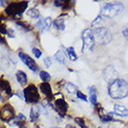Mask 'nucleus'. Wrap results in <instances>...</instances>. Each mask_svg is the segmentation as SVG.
<instances>
[{
  "label": "nucleus",
  "mask_w": 128,
  "mask_h": 128,
  "mask_svg": "<svg viewBox=\"0 0 128 128\" xmlns=\"http://www.w3.org/2000/svg\"><path fill=\"white\" fill-rule=\"evenodd\" d=\"M32 54L34 55L35 58H39L42 56V51L40 50V49H38L37 48H32Z\"/></svg>",
  "instance_id": "nucleus-27"
},
{
  "label": "nucleus",
  "mask_w": 128,
  "mask_h": 128,
  "mask_svg": "<svg viewBox=\"0 0 128 128\" xmlns=\"http://www.w3.org/2000/svg\"><path fill=\"white\" fill-rule=\"evenodd\" d=\"M82 41H83V49L82 51L84 53L91 52L93 50L95 46V36L94 32L91 29H86L82 34Z\"/></svg>",
  "instance_id": "nucleus-5"
},
{
  "label": "nucleus",
  "mask_w": 128,
  "mask_h": 128,
  "mask_svg": "<svg viewBox=\"0 0 128 128\" xmlns=\"http://www.w3.org/2000/svg\"><path fill=\"white\" fill-rule=\"evenodd\" d=\"M67 54H68V57L70 58L72 61H75L77 60V55L74 51V48L72 46H70V48H68L67 49Z\"/></svg>",
  "instance_id": "nucleus-22"
},
{
  "label": "nucleus",
  "mask_w": 128,
  "mask_h": 128,
  "mask_svg": "<svg viewBox=\"0 0 128 128\" xmlns=\"http://www.w3.org/2000/svg\"><path fill=\"white\" fill-rule=\"evenodd\" d=\"M40 116V110L37 107H32L31 112H30V119L32 122H34L35 120H37Z\"/></svg>",
  "instance_id": "nucleus-17"
},
{
  "label": "nucleus",
  "mask_w": 128,
  "mask_h": 128,
  "mask_svg": "<svg viewBox=\"0 0 128 128\" xmlns=\"http://www.w3.org/2000/svg\"><path fill=\"white\" fill-rule=\"evenodd\" d=\"M16 25L19 26V27H22L25 31H31L32 30V26L30 25V24H28L27 22H17Z\"/></svg>",
  "instance_id": "nucleus-25"
},
{
  "label": "nucleus",
  "mask_w": 128,
  "mask_h": 128,
  "mask_svg": "<svg viewBox=\"0 0 128 128\" xmlns=\"http://www.w3.org/2000/svg\"><path fill=\"white\" fill-rule=\"evenodd\" d=\"M103 76H104V79L106 81H108L109 84L112 81L118 79V74L116 72L115 68L113 66H108V67L105 68V70L103 72Z\"/></svg>",
  "instance_id": "nucleus-9"
},
{
  "label": "nucleus",
  "mask_w": 128,
  "mask_h": 128,
  "mask_svg": "<svg viewBox=\"0 0 128 128\" xmlns=\"http://www.w3.org/2000/svg\"><path fill=\"white\" fill-rule=\"evenodd\" d=\"M6 32H8V29L6 28V25L5 24H1V34H5Z\"/></svg>",
  "instance_id": "nucleus-33"
},
{
  "label": "nucleus",
  "mask_w": 128,
  "mask_h": 128,
  "mask_svg": "<svg viewBox=\"0 0 128 128\" xmlns=\"http://www.w3.org/2000/svg\"><path fill=\"white\" fill-rule=\"evenodd\" d=\"M55 58H56L60 64H65L66 58H65V55H64V52L62 51V50H58V51L56 52Z\"/></svg>",
  "instance_id": "nucleus-20"
},
{
  "label": "nucleus",
  "mask_w": 128,
  "mask_h": 128,
  "mask_svg": "<svg viewBox=\"0 0 128 128\" xmlns=\"http://www.w3.org/2000/svg\"><path fill=\"white\" fill-rule=\"evenodd\" d=\"M66 128H75V127L72 124H68V125H66Z\"/></svg>",
  "instance_id": "nucleus-34"
},
{
  "label": "nucleus",
  "mask_w": 128,
  "mask_h": 128,
  "mask_svg": "<svg viewBox=\"0 0 128 128\" xmlns=\"http://www.w3.org/2000/svg\"><path fill=\"white\" fill-rule=\"evenodd\" d=\"M65 88H66V90L68 91V93H70V94H72V93H74V92H77V91H78L76 86H74V84H72V83L66 84Z\"/></svg>",
  "instance_id": "nucleus-24"
},
{
  "label": "nucleus",
  "mask_w": 128,
  "mask_h": 128,
  "mask_svg": "<svg viewBox=\"0 0 128 128\" xmlns=\"http://www.w3.org/2000/svg\"><path fill=\"white\" fill-rule=\"evenodd\" d=\"M1 90L4 91L6 94H8V96H11V86H10V83L6 80L1 79Z\"/></svg>",
  "instance_id": "nucleus-16"
},
{
  "label": "nucleus",
  "mask_w": 128,
  "mask_h": 128,
  "mask_svg": "<svg viewBox=\"0 0 128 128\" xmlns=\"http://www.w3.org/2000/svg\"><path fill=\"white\" fill-rule=\"evenodd\" d=\"M114 112H115L116 113H117V115H120V116H128L127 114H125V113L127 112V109L125 108L124 106L115 104V105H114Z\"/></svg>",
  "instance_id": "nucleus-18"
},
{
  "label": "nucleus",
  "mask_w": 128,
  "mask_h": 128,
  "mask_svg": "<svg viewBox=\"0 0 128 128\" xmlns=\"http://www.w3.org/2000/svg\"><path fill=\"white\" fill-rule=\"evenodd\" d=\"M19 57H20V58L22 60V61L25 64L27 67L29 68L30 70H32V72H37V70H38V66H37L36 62H35V61L31 57H30L29 55H27L26 53L20 52Z\"/></svg>",
  "instance_id": "nucleus-7"
},
{
  "label": "nucleus",
  "mask_w": 128,
  "mask_h": 128,
  "mask_svg": "<svg viewBox=\"0 0 128 128\" xmlns=\"http://www.w3.org/2000/svg\"><path fill=\"white\" fill-rule=\"evenodd\" d=\"M27 16H29L30 18H32V19H37L39 18L40 16V12H39V10L37 8H30L27 12Z\"/></svg>",
  "instance_id": "nucleus-19"
},
{
  "label": "nucleus",
  "mask_w": 128,
  "mask_h": 128,
  "mask_svg": "<svg viewBox=\"0 0 128 128\" xmlns=\"http://www.w3.org/2000/svg\"><path fill=\"white\" fill-rule=\"evenodd\" d=\"M108 92L110 98L114 99L124 98L128 96V83L124 79H116L109 84Z\"/></svg>",
  "instance_id": "nucleus-1"
},
{
  "label": "nucleus",
  "mask_w": 128,
  "mask_h": 128,
  "mask_svg": "<svg viewBox=\"0 0 128 128\" xmlns=\"http://www.w3.org/2000/svg\"><path fill=\"white\" fill-rule=\"evenodd\" d=\"M44 64H45V66L46 68H49L50 66H51V64H52L51 58H49V57H46V58H44Z\"/></svg>",
  "instance_id": "nucleus-29"
},
{
  "label": "nucleus",
  "mask_w": 128,
  "mask_h": 128,
  "mask_svg": "<svg viewBox=\"0 0 128 128\" xmlns=\"http://www.w3.org/2000/svg\"><path fill=\"white\" fill-rule=\"evenodd\" d=\"M51 25H52V19L50 17L39 20L38 22H36V24H35L36 28H37L40 32H45V31L49 30L50 27H51Z\"/></svg>",
  "instance_id": "nucleus-11"
},
{
  "label": "nucleus",
  "mask_w": 128,
  "mask_h": 128,
  "mask_svg": "<svg viewBox=\"0 0 128 128\" xmlns=\"http://www.w3.org/2000/svg\"><path fill=\"white\" fill-rule=\"evenodd\" d=\"M98 128H101V127H98Z\"/></svg>",
  "instance_id": "nucleus-37"
},
{
  "label": "nucleus",
  "mask_w": 128,
  "mask_h": 128,
  "mask_svg": "<svg viewBox=\"0 0 128 128\" xmlns=\"http://www.w3.org/2000/svg\"><path fill=\"white\" fill-rule=\"evenodd\" d=\"M6 34H8V36L11 37V38L15 37V34H14V31H13L12 29H8V32H6Z\"/></svg>",
  "instance_id": "nucleus-31"
},
{
  "label": "nucleus",
  "mask_w": 128,
  "mask_h": 128,
  "mask_svg": "<svg viewBox=\"0 0 128 128\" xmlns=\"http://www.w3.org/2000/svg\"><path fill=\"white\" fill-rule=\"evenodd\" d=\"M14 116H15V112H14L12 106L10 104L4 105L2 110H1V120L8 122L14 118Z\"/></svg>",
  "instance_id": "nucleus-8"
},
{
  "label": "nucleus",
  "mask_w": 128,
  "mask_h": 128,
  "mask_svg": "<svg viewBox=\"0 0 128 128\" xmlns=\"http://www.w3.org/2000/svg\"><path fill=\"white\" fill-rule=\"evenodd\" d=\"M16 78L22 86H25L27 84V75L25 72H23L22 70H18L16 72Z\"/></svg>",
  "instance_id": "nucleus-14"
},
{
  "label": "nucleus",
  "mask_w": 128,
  "mask_h": 128,
  "mask_svg": "<svg viewBox=\"0 0 128 128\" xmlns=\"http://www.w3.org/2000/svg\"><path fill=\"white\" fill-rule=\"evenodd\" d=\"M50 128H60V127H56V126H55V127H50Z\"/></svg>",
  "instance_id": "nucleus-35"
},
{
  "label": "nucleus",
  "mask_w": 128,
  "mask_h": 128,
  "mask_svg": "<svg viewBox=\"0 0 128 128\" xmlns=\"http://www.w3.org/2000/svg\"><path fill=\"white\" fill-rule=\"evenodd\" d=\"M20 128H26V127H23V126H22V127H20Z\"/></svg>",
  "instance_id": "nucleus-36"
},
{
  "label": "nucleus",
  "mask_w": 128,
  "mask_h": 128,
  "mask_svg": "<svg viewBox=\"0 0 128 128\" xmlns=\"http://www.w3.org/2000/svg\"><path fill=\"white\" fill-rule=\"evenodd\" d=\"M55 110L60 116H65L68 110V104L63 98H58L55 100Z\"/></svg>",
  "instance_id": "nucleus-10"
},
{
  "label": "nucleus",
  "mask_w": 128,
  "mask_h": 128,
  "mask_svg": "<svg viewBox=\"0 0 128 128\" xmlns=\"http://www.w3.org/2000/svg\"><path fill=\"white\" fill-rule=\"evenodd\" d=\"M55 4V6H64V4H65V1H55L54 2Z\"/></svg>",
  "instance_id": "nucleus-32"
},
{
  "label": "nucleus",
  "mask_w": 128,
  "mask_h": 128,
  "mask_svg": "<svg viewBox=\"0 0 128 128\" xmlns=\"http://www.w3.org/2000/svg\"><path fill=\"white\" fill-rule=\"evenodd\" d=\"M39 76L41 78V80L44 82V83H48L50 79H51V76H50V74H48V72H46V70H41L40 72H39Z\"/></svg>",
  "instance_id": "nucleus-21"
},
{
  "label": "nucleus",
  "mask_w": 128,
  "mask_h": 128,
  "mask_svg": "<svg viewBox=\"0 0 128 128\" xmlns=\"http://www.w3.org/2000/svg\"><path fill=\"white\" fill-rule=\"evenodd\" d=\"M122 34H124V36L128 40V24H126V25L122 28Z\"/></svg>",
  "instance_id": "nucleus-30"
},
{
  "label": "nucleus",
  "mask_w": 128,
  "mask_h": 128,
  "mask_svg": "<svg viewBox=\"0 0 128 128\" xmlns=\"http://www.w3.org/2000/svg\"><path fill=\"white\" fill-rule=\"evenodd\" d=\"M28 6L27 1H22V2H13L10 3L6 8V15L10 17H12L13 19H20L22 13Z\"/></svg>",
  "instance_id": "nucleus-3"
},
{
  "label": "nucleus",
  "mask_w": 128,
  "mask_h": 128,
  "mask_svg": "<svg viewBox=\"0 0 128 128\" xmlns=\"http://www.w3.org/2000/svg\"><path fill=\"white\" fill-rule=\"evenodd\" d=\"M75 122H76V124L79 125L81 128H88L86 125L84 120L83 118H79V117H78V118H75Z\"/></svg>",
  "instance_id": "nucleus-26"
},
{
  "label": "nucleus",
  "mask_w": 128,
  "mask_h": 128,
  "mask_svg": "<svg viewBox=\"0 0 128 128\" xmlns=\"http://www.w3.org/2000/svg\"><path fill=\"white\" fill-rule=\"evenodd\" d=\"M124 6L121 2H114V3H106L103 5L101 11H100V16L105 17V18H114L118 16L119 14L124 11Z\"/></svg>",
  "instance_id": "nucleus-2"
},
{
  "label": "nucleus",
  "mask_w": 128,
  "mask_h": 128,
  "mask_svg": "<svg viewBox=\"0 0 128 128\" xmlns=\"http://www.w3.org/2000/svg\"><path fill=\"white\" fill-rule=\"evenodd\" d=\"M39 88H40V91L42 93L48 98V100H52L54 98V95H53V92H52L51 86L48 83H44L43 82L42 84H40Z\"/></svg>",
  "instance_id": "nucleus-12"
},
{
  "label": "nucleus",
  "mask_w": 128,
  "mask_h": 128,
  "mask_svg": "<svg viewBox=\"0 0 128 128\" xmlns=\"http://www.w3.org/2000/svg\"><path fill=\"white\" fill-rule=\"evenodd\" d=\"M89 90V99H90V102L91 104L94 106L96 105V99H98V91H96V86H90L88 88Z\"/></svg>",
  "instance_id": "nucleus-13"
},
{
  "label": "nucleus",
  "mask_w": 128,
  "mask_h": 128,
  "mask_svg": "<svg viewBox=\"0 0 128 128\" xmlns=\"http://www.w3.org/2000/svg\"><path fill=\"white\" fill-rule=\"evenodd\" d=\"M23 95H24V98H25L26 102L35 104V103L39 102L40 100V94L38 92L37 87L34 84H30L23 90Z\"/></svg>",
  "instance_id": "nucleus-6"
},
{
  "label": "nucleus",
  "mask_w": 128,
  "mask_h": 128,
  "mask_svg": "<svg viewBox=\"0 0 128 128\" xmlns=\"http://www.w3.org/2000/svg\"><path fill=\"white\" fill-rule=\"evenodd\" d=\"M25 121H26V117L24 115H23L22 113H19L18 114V116H17L16 118V124L18 125H20V127H22V124H25Z\"/></svg>",
  "instance_id": "nucleus-23"
},
{
  "label": "nucleus",
  "mask_w": 128,
  "mask_h": 128,
  "mask_svg": "<svg viewBox=\"0 0 128 128\" xmlns=\"http://www.w3.org/2000/svg\"><path fill=\"white\" fill-rule=\"evenodd\" d=\"M54 26L58 30V31H64L65 29V22H64V18L62 17H58L57 19L54 20V22H53Z\"/></svg>",
  "instance_id": "nucleus-15"
},
{
  "label": "nucleus",
  "mask_w": 128,
  "mask_h": 128,
  "mask_svg": "<svg viewBox=\"0 0 128 128\" xmlns=\"http://www.w3.org/2000/svg\"><path fill=\"white\" fill-rule=\"evenodd\" d=\"M76 96H77V98L79 99H81V100H84V101H87V98H86V96L84 95V93H82L81 91H77L76 92Z\"/></svg>",
  "instance_id": "nucleus-28"
},
{
  "label": "nucleus",
  "mask_w": 128,
  "mask_h": 128,
  "mask_svg": "<svg viewBox=\"0 0 128 128\" xmlns=\"http://www.w3.org/2000/svg\"><path fill=\"white\" fill-rule=\"evenodd\" d=\"M94 36L96 43L100 45H107L112 41V32L108 28L100 26V27H96L94 30Z\"/></svg>",
  "instance_id": "nucleus-4"
}]
</instances>
